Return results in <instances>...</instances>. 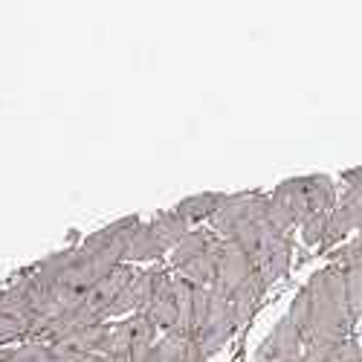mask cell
<instances>
[{
  "mask_svg": "<svg viewBox=\"0 0 362 362\" xmlns=\"http://www.w3.org/2000/svg\"><path fill=\"white\" fill-rule=\"evenodd\" d=\"M255 261L240 250L235 240H223L221 244V258H218V276H215V290L223 293V296H235V290L244 284L252 273H255Z\"/></svg>",
  "mask_w": 362,
  "mask_h": 362,
  "instance_id": "1",
  "label": "cell"
},
{
  "mask_svg": "<svg viewBox=\"0 0 362 362\" xmlns=\"http://www.w3.org/2000/svg\"><path fill=\"white\" fill-rule=\"evenodd\" d=\"M301 354H305V337L298 334V327L290 319H281L273 327V334L261 342L255 362H284V359H296Z\"/></svg>",
  "mask_w": 362,
  "mask_h": 362,
  "instance_id": "2",
  "label": "cell"
},
{
  "mask_svg": "<svg viewBox=\"0 0 362 362\" xmlns=\"http://www.w3.org/2000/svg\"><path fill=\"white\" fill-rule=\"evenodd\" d=\"M252 194H255V192H244V194L226 197V203L218 209V215L212 218V232H215L221 240H232V238L238 235L240 226L250 223Z\"/></svg>",
  "mask_w": 362,
  "mask_h": 362,
  "instance_id": "3",
  "label": "cell"
},
{
  "mask_svg": "<svg viewBox=\"0 0 362 362\" xmlns=\"http://www.w3.org/2000/svg\"><path fill=\"white\" fill-rule=\"evenodd\" d=\"M290 261H293V238H269V244L261 250L255 267L261 269V276L267 284H273L279 279L287 276L290 269Z\"/></svg>",
  "mask_w": 362,
  "mask_h": 362,
  "instance_id": "4",
  "label": "cell"
},
{
  "mask_svg": "<svg viewBox=\"0 0 362 362\" xmlns=\"http://www.w3.org/2000/svg\"><path fill=\"white\" fill-rule=\"evenodd\" d=\"M284 212L293 218L296 226L305 223L313 212H310V203H308V192H305V177H293V180H284L281 186H276V192H269Z\"/></svg>",
  "mask_w": 362,
  "mask_h": 362,
  "instance_id": "5",
  "label": "cell"
},
{
  "mask_svg": "<svg viewBox=\"0 0 362 362\" xmlns=\"http://www.w3.org/2000/svg\"><path fill=\"white\" fill-rule=\"evenodd\" d=\"M218 240H221V238H218L212 229H192V232L171 250V267L180 273V269H183L186 264H192L194 258H200L203 252L212 250Z\"/></svg>",
  "mask_w": 362,
  "mask_h": 362,
  "instance_id": "6",
  "label": "cell"
},
{
  "mask_svg": "<svg viewBox=\"0 0 362 362\" xmlns=\"http://www.w3.org/2000/svg\"><path fill=\"white\" fill-rule=\"evenodd\" d=\"M223 203H226V194L209 192V194H194V197L180 200V203L174 206V212L183 218V221H189V226H192V223H200V221H206V218L212 221Z\"/></svg>",
  "mask_w": 362,
  "mask_h": 362,
  "instance_id": "7",
  "label": "cell"
},
{
  "mask_svg": "<svg viewBox=\"0 0 362 362\" xmlns=\"http://www.w3.org/2000/svg\"><path fill=\"white\" fill-rule=\"evenodd\" d=\"M148 229L154 232V238L163 244V250L168 252V250H174L180 240H183L189 232H192V226H189V221H183L180 218L174 209H168V212H160V215H154L148 221Z\"/></svg>",
  "mask_w": 362,
  "mask_h": 362,
  "instance_id": "8",
  "label": "cell"
},
{
  "mask_svg": "<svg viewBox=\"0 0 362 362\" xmlns=\"http://www.w3.org/2000/svg\"><path fill=\"white\" fill-rule=\"evenodd\" d=\"M142 313L157 325V330H165V334L177 327V298H174V290H171V279H168L165 287H160L154 293V298L148 301V308Z\"/></svg>",
  "mask_w": 362,
  "mask_h": 362,
  "instance_id": "9",
  "label": "cell"
},
{
  "mask_svg": "<svg viewBox=\"0 0 362 362\" xmlns=\"http://www.w3.org/2000/svg\"><path fill=\"white\" fill-rule=\"evenodd\" d=\"M163 244L154 238V232L148 229V223L139 221V226L134 229L131 235V244H128V252H125V264H134V261H157L163 258Z\"/></svg>",
  "mask_w": 362,
  "mask_h": 362,
  "instance_id": "10",
  "label": "cell"
},
{
  "mask_svg": "<svg viewBox=\"0 0 362 362\" xmlns=\"http://www.w3.org/2000/svg\"><path fill=\"white\" fill-rule=\"evenodd\" d=\"M305 192H308V203L310 212H330L337 206V186L327 174H310L305 177Z\"/></svg>",
  "mask_w": 362,
  "mask_h": 362,
  "instance_id": "11",
  "label": "cell"
},
{
  "mask_svg": "<svg viewBox=\"0 0 362 362\" xmlns=\"http://www.w3.org/2000/svg\"><path fill=\"white\" fill-rule=\"evenodd\" d=\"M12 362H64L58 351L47 342H23L18 348H9Z\"/></svg>",
  "mask_w": 362,
  "mask_h": 362,
  "instance_id": "12",
  "label": "cell"
},
{
  "mask_svg": "<svg viewBox=\"0 0 362 362\" xmlns=\"http://www.w3.org/2000/svg\"><path fill=\"white\" fill-rule=\"evenodd\" d=\"M327 215H330V212H316V215H310L305 223H301V240H305L308 247H322V244H325Z\"/></svg>",
  "mask_w": 362,
  "mask_h": 362,
  "instance_id": "13",
  "label": "cell"
},
{
  "mask_svg": "<svg viewBox=\"0 0 362 362\" xmlns=\"http://www.w3.org/2000/svg\"><path fill=\"white\" fill-rule=\"evenodd\" d=\"M29 337V325L12 316H0V345H9V342H26Z\"/></svg>",
  "mask_w": 362,
  "mask_h": 362,
  "instance_id": "14",
  "label": "cell"
},
{
  "mask_svg": "<svg viewBox=\"0 0 362 362\" xmlns=\"http://www.w3.org/2000/svg\"><path fill=\"white\" fill-rule=\"evenodd\" d=\"M342 180L348 183V189L362 192V168H351V171H345V174H342Z\"/></svg>",
  "mask_w": 362,
  "mask_h": 362,
  "instance_id": "15",
  "label": "cell"
},
{
  "mask_svg": "<svg viewBox=\"0 0 362 362\" xmlns=\"http://www.w3.org/2000/svg\"><path fill=\"white\" fill-rule=\"evenodd\" d=\"M87 362H122V359H116V356H107V354H96V356H90Z\"/></svg>",
  "mask_w": 362,
  "mask_h": 362,
  "instance_id": "16",
  "label": "cell"
},
{
  "mask_svg": "<svg viewBox=\"0 0 362 362\" xmlns=\"http://www.w3.org/2000/svg\"><path fill=\"white\" fill-rule=\"evenodd\" d=\"M0 362H12V356H9V348H6V351L0 348Z\"/></svg>",
  "mask_w": 362,
  "mask_h": 362,
  "instance_id": "17",
  "label": "cell"
},
{
  "mask_svg": "<svg viewBox=\"0 0 362 362\" xmlns=\"http://www.w3.org/2000/svg\"><path fill=\"white\" fill-rule=\"evenodd\" d=\"M356 232H359V240H362V223H359V229H356Z\"/></svg>",
  "mask_w": 362,
  "mask_h": 362,
  "instance_id": "18",
  "label": "cell"
}]
</instances>
